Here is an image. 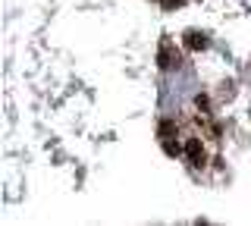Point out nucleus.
<instances>
[{"label":"nucleus","instance_id":"3","mask_svg":"<svg viewBox=\"0 0 251 226\" xmlns=\"http://www.w3.org/2000/svg\"><path fill=\"white\" fill-rule=\"evenodd\" d=\"M157 66H160V69H170V66H173V48H170V41H167V38L160 41V53H157Z\"/></svg>","mask_w":251,"mask_h":226},{"label":"nucleus","instance_id":"6","mask_svg":"<svg viewBox=\"0 0 251 226\" xmlns=\"http://www.w3.org/2000/svg\"><path fill=\"white\" fill-rule=\"evenodd\" d=\"M195 107L207 113V110H210V100H207V95H198V98H195Z\"/></svg>","mask_w":251,"mask_h":226},{"label":"nucleus","instance_id":"2","mask_svg":"<svg viewBox=\"0 0 251 226\" xmlns=\"http://www.w3.org/2000/svg\"><path fill=\"white\" fill-rule=\"evenodd\" d=\"M182 44L188 50H204V48H207V38H204L198 28H188V32L182 35Z\"/></svg>","mask_w":251,"mask_h":226},{"label":"nucleus","instance_id":"5","mask_svg":"<svg viewBox=\"0 0 251 226\" xmlns=\"http://www.w3.org/2000/svg\"><path fill=\"white\" fill-rule=\"evenodd\" d=\"M185 148L176 142V138H163V154H167V157H179V154H182Z\"/></svg>","mask_w":251,"mask_h":226},{"label":"nucleus","instance_id":"1","mask_svg":"<svg viewBox=\"0 0 251 226\" xmlns=\"http://www.w3.org/2000/svg\"><path fill=\"white\" fill-rule=\"evenodd\" d=\"M185 154H188V160H192L195 170H201L204 163H207V154H204V142H201V138H188V142H185Z\"/></svg>","mask_w":251,"mask_h":226},{"label":"nucleus","instance_id":"4","mask_svg":"<svg viewBox=\"0 0 251 226\" xmlns=\"http://www.w3.org/2000/svg\"><path fill=\"white\" fill-rule=\"evenodd\" d=\"M176 123H173V120H160V123H157V135H160V138H173V135H176Z\"/></svg>","mask_w":251,"mask_h":226}]
</instances>
